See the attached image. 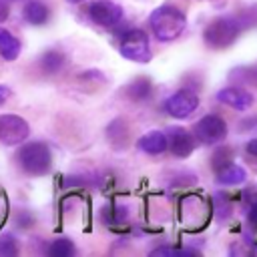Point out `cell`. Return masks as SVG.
Wrapping results in <instances>:
<instances>
[{
	"mask_svg": "<svg viewBox=\"0 0 257 257\" xmlns=\"http://www.w3.org/2000/svg\"><path fill=\"white\" fill-rule=\"evenodd\" d=\"M181 219L187 227H201L207 221V205L197 195H187L181 201Z\"/></svg>",
	"mask_w": 257,
	"mask_h": 257,
	"instance_id": "9",
	"label": "cell"
},
{
	"mask_svg": "<svg viewBox=\"0 0 257 257\" xmlns=\"http://www.w3.org/2000/svg\"><path fill=\"white\" fill-rule=\"evenodd\" d=\"M151 255H161V257H189L197 255L193 249H183V247H157L151 251Z\"/></svg>",
	"mask_w": 257,
	"mask_h": 257,
	"instance_id": "19",
	"label": "cell"
},
{
	"mask_svg": "<svg viewBox=\"0 0 257 257\" xmlns=\"http://www.w3.org/2000/svg\"><path fill=\"white\" fill-rule=\"evenodd\" d=\"M66 58L62 52L58 50H46L42 56H40V68L46 72V74H56L58 70H62Z\"/></svg>",
	"mask_w": 257,
	"mask_h": 257,
	"instance_id": "16",
	"label": "cell"
},
{
	"mask_svg": "<svg viewBox=\"0 0 257 257\" xmlns=\"http://www.w3.org/2000/svg\"><path fill=\"white\" fill-rule=\"evenodd\" d=\"M245 149H247V153H249L251 157H257V139H251Z\"/></svg>",
	"mask_w": 257,
	"mask_h": 257,
	"instance_id": "26",
	"label": "cell"
},
{
	"mask_svg": "<svg viewBox=\"0 0 257 257\" xmlns=\"http://www.w3.org/2000/svg\"><path fill=\"white\" fill-rule=\"evenodd\" d=\"M151 92H153V84H151L149 78H143V76L141 78H135L126 86V94L133 100H147L151 96Z\"/></svg>",
	"mask_w": 257,
	"mask_h": 257,
	"instance_id": "17",
	"label": "cell"
},
{
	"mask_svg": "<svg viewBox=\"0 0 257 257\" xmlns=\"http://www.w3.org/2000/svg\"><path fill=\"white\" fill-rule=\"evenodd\" d=\"M0 56L6 60H16L20 56V40L12 36L6 28L0 32Z\"/></svg>",
	"mask_w": 257,
	"mask_h": 257,
	"instance_id": "15",
	"label": "cell"
},
{
	"mask_svg": "<svg viewBox=\"0 0 257 257\" xmlns=\"http://www.w3.org/2000/svg\"><path fill=\"white\" fill-rule=\"evenodd\" d=\"M167 141H169V151L175 155V157H189L195 149V139L191 133H187L185 128L181 126H173L169 133H167Z\"/></svg>",
	"mask_w": 257,
	"mask_h": 257,
	"instance_id": "10",
	"label": "cell"
},
{
	"mask_svg": "<svg viewBox=\"0 0 257 257\" xmlns=\"http://www.w3.org/2000/svg\"><path fill=\"white\" fill-rule=\"evenodd\" d=\"M215 181L225 187H235V185H241L247 181V171L237 163H229L223 169L215 171Z\"/></svg>",
	"mask_w": 257,
	"mask_h": 257,
	"instance_id": "13",
	"label": "cell"
},
{
	"mask_svg": "<svg viewBox=\"0 0 257 257\" xmlns=\"http://www.w3.org/2000/svg\"><path fill=\"white\" fill-rule=\"evenodd\" d=\"M8 14H10L8 2H6V0H0V22H4V20L8 18Z\"/></svg>",
	"mask_w": 257,
	"mask_h": 257,
	"instance_id": "25",
	"label": "cell"
},
{
	"mask_svg": "<svg viewBox=\"0 0 257 257\" xmlns=\"http://www.w3.org/2000/svg\"><path fill=\"white\" fill-rule=\"evenodd\" d=\"M126 128H124V122L122 120H114V122H110L108 124V139L112 141V143H120V139L118 137H122V139H126Z\"/></svg>",
	"mask_w": 257,
	"mask_h": 257,
	"instance_id": "23",
	"label": "cell"
},
{
	"mask_svg": "<svg viewBox=\"0 0 257 257\" xmlns=\"http://www.w3.org/2000/svg\"><path fill=\"white\" fill-rule=\"evenodd\" d=\"M18 253V243L12 235H2L0 237V255L4 257H12Z\"/></svg>",
	"mask_w": 257,
	"mask_h": 257,
	"instance_id": "22",
	"label": "cell"
},
{
	"mask_svg": "<svg viewBox=\"0 0 257 257\" xmlns=\"http://www.w3.org/2000/svg\"><path fill=\"white\" fill-rule=\"evenodd\" d=\"M247 223L251 227H257V197L249 199V207H247Z\"/></svg>",
	"mask_w": 257,
	"mask_h": 257,
	"instance_id": "24",
	"label": "cell"
},
{
	"mask_svg": "<svg viewBox=\"0 0 257 257\" xmlns=\"http://www.w3.org/2000/svg\"><path fill=\"white\" fill-rule=\"evenodd\" d=\"M241 32V24L237 18H217L211 24H207L203 32V40L211 48H227L231 46Z\"/></svg>",
	"mask_w": 257,
	"mask_h": 257,
	"instance_id": "4",
	"label": "cell"
},
{
	"mask_svg": "<svg viewBox=\"0 0 257 257\" xmlns=\"http://www.w3.org/2000/svg\"><path fill=\"white\" fill-rule=\"evenodd\" d=\"M118 50L126 60H133V62H139V64H147L153 58L149 36L141 28L124 30L122 36H120V42H118Z\"/></svg>",
	"mask_w": 257,
	"mask_h": 257,
	"instance_id": "3",
	"label": "cell"
},
{
	"mask_svg": "<svg viewBox=\"0 0 257 257\" xmlns=\"http://www.w3.org/2000/svg\"><path fill=\"white\" fill-rule=\"evenodd\" d=\"M22 16L28 24L32 26H42L48 22V16H50V10L48 6L42 2V0H28L22 8Z\"/></svg>",
	"mask_w": 257,
	"mask_h": 257,
	"instance_id": "14",
	"label": "cell"
},
{
	"mask_svg": "<svg viewBox=\"0 0 257 257\" xmlns=\"http://www.w3.org/2000/svg\"><path fill=\"white\" fill-rule=\"evenodd\" d=\"M217 100L235 108V110H247L251 108L253 104V96L245 90V88H239V86H225L217 92Z\"/></svg>",
	"mask_w": 257,
	"mask_h": 257,
	"instance_id": "11",
	"label": "cell"
},
{
	"mask_svg": "<svg viewBox=\"0 0 257 257\" xmlns=\"http://www.w3.org/2000/svg\"><path fill=\"white\" fill-rule=\"evenodd\" d=\"M193 137L203 145H219L227 137V122L219 114H205L195 122Z\"/></svg>",
	"mask_w": 257,
	"mask_h": 257,
	"instance_id": "5",
	"label": "cell"
},
{
	"mask_svg": "<svg viewBox=\"0 0 257 257\" xmlns=\"http://www.w3.org/2000/svg\"><path fill=\"white\" fill-rule=\"evenodd\" d=\"M231 76L239 78V82H247V84H257V66H245V68H237L231 72Z\"/></svg>",
	"mask_w": 257,
	"mask_h": 257,
	"instance_id": "21",
	"label": "cell"
},
{
	"mask_svg": "<svg viewBox=\"0 0 257 257\" xmlns=\"http://www.w3.org/2000/svg\"><path fill=\"white\" fill-rule=\"evenodd\" d=\"M197 106H199V96L189 88H181L165 100L167 114L173 116V118H179V120L189 118L197 110Z\"/></svg>",
	"mask_w": 257,
	"mask_h": 257,
	"instance_id": "6",
	"label": "cell"
},
{
	"mask_svg": "<svg viewBox=\"0 0 257 257\" xmlns=\"http://www.w3.org/2000/svg\"><path fill=\"white\" fill-rule=\"evenodd\" d=\"M74 251H76V249H74L72 241L66 239V237L54 239V241L50 243V247H48V255H52V257H72Z\"/></svg>",
	"mask_w": 257,
	"mask_h": 257,
	"instance_id": "18",
	"label": "cell"
},
{
	"mask_svg": "<svg viewBox=\"0 0 257 257\" xmlns=\"http://www.w3.org/2000/svg\"><path fill=\"white\" fill-rule=\"evenodd\" d=\"M229 163H233V155H231V151L225 149V147L217 149V153L213 155V161H211L213 171H219V169H223V167L229 165Z\"/></svg>",
	"mask_w": 257,
	"mask_h": 257,
	"instance_id": "20",
	"label": "cell"
},
{
	"mask_svg": "<svg viewBox=\"0 0 257 257\" xmlns=\"http://www.w3.org/2000/svg\"><path fill=\"white\" fill-rule=\"evenodd\" d=\"M139 149L147 155H161L169 149V141H167V135L161 133V131H151L147 135H143L139 139Z\"/></svg>",
	"mask_w": 257,
	"mask_h": 257,
	"instance_id": "12",
	"label": "cell"
},
{
	"mask_svg": "<svg viewBox=\"0 0 257 257\" xmlns=\"http://www.w3.org/2000/svg\"><path fill=\"white\" fill-rule=\"evenodd\" d=\"M70 4H80V2H84V0H68Z\"/></svg>",
	"mask_w": 257,
	"mask_h": 257,
	"instance_id": "28",
	"label": "cell"
},
{
	"mask_svg": "<svg viewBox=\"0 0 257 257\" xmlns=\"http://www.w3.org/2000/svg\"><path fill=\"white\" fill-rule=\"evenodd\" d=\"M30 133L28 122L18 114H0V143L20 145Z\"/></svg>",
	"mask_w": 257,
	"mask_h": 257,
	"instance_id": "8",
	"label": "cell"
},
{
	"mask_svg": "<svg viewBox=\"0 0 257 257\" xmlns=\"http://www.w3.org/2000/svg\"><path fill=\"white\" fill-rule=\"evenodd\" d=\"M16 159L22 171L32 177H42L52 169V151L42 141H32V143L22 145L18 149Z\"/></svg>",
	"mask_w": 257,
	"mask_h": 257,
	"instance_id": "2",
	"label": "cell"
},
{
	"mask_svg": "<svg viewBox=\"0 0 257 257\" xmlns=\"http://www.w3.org/2000/svg\"><path fill=\"white\" fill-rule=\"evenodd\" d=\"M149 24H151V30L155 32V36L161 42H173L185 32L187 16L177 6L163 4V6H159V8H155L151 12Z\"/></svg>",
	"mask_w": 257,
	"mask_h": 257,
	"instance_id": "1",
	"label": "cell"
},
{
	"mask_svg": "<svg viewBox=\"0 0 257 257\" xmlns=\"http://www.w3.org/2000/svg\"><path fill=\"white\" fill-rule=\"evenodd\" d=\"M8 96H10V88L4 86V84H0V104H4L8 100Z\"/></svg>",
	"mask_w": 257,
	"mask_h": 257,
	"instance_id": "27",
	"label": "cell"
},
{
	"mask_svg": "<svg viewBox=\"0 0 257 257\" xmlns=\"http://www.w3.org/2000/svg\"><path fill=\"white\" fill-rule=\"evenodd\" d=\"M86 12L94 24L104 28H112L122 20V8L112 0H92Z\"/></svg>",
	"mask_w": 257,
	"mask_h": 257,
	"instance_id": "7",
	"label": "cell"
}]
</instances>
